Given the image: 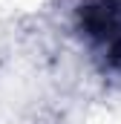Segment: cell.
<instances>
[{
    "mask_svg": "<svg viewBox=\"0 0 121 124\" xmlns=\"http://www.w3.org/2000/svg\"><path fill=\"white\" fill-rule=\"evenodd\" d=\"M78 29L92 52L121 72V0H84L78 6Z\"/></svg>",
    "mask_w": 121,
    "mask_h": 124,
    "instance_id": "1",
    "label": "cell"
}]
</instances>
